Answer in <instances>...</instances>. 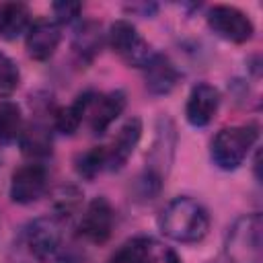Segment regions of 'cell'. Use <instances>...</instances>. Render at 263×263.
Segmentation results:
<instances>
[{
	"label": "cell",
	"mask_w": 263,
	"mask_h": 263,
	"mask_svg": "<svg viewBox=\"0 0 263 263\" xmlns=\"http://www.w3.org/2000/svg\"><path fill=\"white\" fill-rule=\"evenodd\" d=\"M164 236L177 242H197L208 234V210L191 197H175L166 203L158 218Z\"/></svg>",
	"instance_id": "6da1fadb"
},
{
	"label": "cell",
	"mask_w": 263,
	"mask_h": 263,
	"mask_svg": "<svg viewBox=\"0 0 263 263\" xmlns=\"http://www.w3.org/2000/svg\"><path fill=\"white\" fill-rule=\"evenodd\" d=\"M175 146H177L175 123L168 117H160L158 125H156L154 144H152V148L148 152L146 171L138 179L140 195L144 199H152L160 191V187H162V183H164V179H166V175L171 171L173 158H175Z\"/></svg>",
	"instance_id": "7a4b0ae2"
},
{
	"label": "cell",
	"mask_w": 263,
	"mask_h": 263,
	"mask_svg": "<svg viewBox=\"0 0 263 263\" xmlns=\"http://www.w3.org/2000/svg\"><path fill=\"white\" fill-rule=\"evenodd\" d=\"M230 263H261L263 261V218L259 212L245 214L234 220L224 242Z\"/></svg>",
	"instance_id": "3957f363"
},
{
	"label": "cell",
	"mask_w": 263,
	"mask_h": 263,
	"mask_svg": "<svg viewBox=\"0 0 263 263\" xmlns=\"http://www.w3.org/2000/svg\"><path fill=\"white\" fill-rule=\"evenodd\" d=\"M259 138L257 125H232L224 127L212 140V160L222 171L238 168Z\"/></svg>",
	"instance_id": "277c9868"
},
{
	"label": "cell",
	"mask_w": 263,
	"mask_h": 263,
	"mask_svg": "<svg viewBox=\"0 0 263 263\" xmlns=\"http://www.w3.org/2000/svg\"><path fill=\"white\" fill-rule=\"evenodd\" d=\"M109 43L113 51L134 68H144L152 58L148 41L138 33L129 21H115L109 29Z\"/></svg>",
	"instance_id": "5b68a950"
},
{
	"label": "cell",
	"mask_w": 263,
	"mask_h": 263,
	"mask_svg": "<svg viewBox=\"0 0 263 263\" xmlns=\"http://www.w3.org/2000/svg\"><path fill=\"white\" fill-rule=\"evenodd\" d=\"M208 25L218 37L232 41V43H245L255 33L251 18L242 10H238L234 6H224V4L210 8Z\"/></svg>",
	"instance_id": "8992f818"
},
{
	"label": "cell",
	"mask_w": 263,
	"mask_h": 263,
	"mask_svg": "<svg viewBox=\"0 0 263 263\" xmlns=\"http://www.w3.org/2000/svg\"><path fill=\"white\" fill-rule=\"evenodd\" d=\"M60 240H62V230L58 218H49V216L37 218L25 230V242L31 255L39 261H47L49 257H53L60 249Z\"/></svg>",
	"instance_id": "52a82bcc"
},
{
	"label": "cell",
	"mask_w": 263,
	"mask_h": 263,
	"mask_svg": "<svg viewBox=\"0 0 263 263\" xmlns=\"http://www.w3.org/2000/svg\"><path fill=\"white\" fill-rule=\"evenodd\" d=\"M47 189V171L41 164H25L12 173L10 199L14 203H33Z\"/></svg>",
	"instance_id": "ba28073f"
},
{
	"label": "cell",
	"mask_w": 263,
	"mask_h": 263,
	"mask_svg": "<svg viewBox=\"0 0 263 263\" xmlns=\"http://www.w3.org/2000/svg\"><path fill=\"white\" fill-rule=\"evenodd\" d=\"M111 230H113V208L105 197H95L86 205L80 218L78 232L86 240L101 245L111 236Z\"/></svg>",
	"instance_id": "9c48e42d"
},
{
	"label": "cell",
	"mask_w": 263,
	"mask_h": 263,
	"mask_svg": "<svg viewBox=\"0 0 263 263\" xmlns=\"http://www.w3.org/2000/svg\"><path fill=\"white\" fill-rule=\"evenodd\" d=\"M123 109H125V92L123 90H111L107 95L92 92V99L86 109L90 129L95 134L107 132V127L123 113Z\"/></svg>",
	"instance_id": "30bf717a"
},
{
	"label": "cell",
	"mask_w": 263,
	"mask_h": 263,
	"mask_svg": "<svg viewBox=\"0 0 263 263\" xmlns=\"http://www.w3.org/2000/svg\"><path fill=\"white\" fill-rule=\"evenodd\" d=\"M218 107H220L218 88L201 82V84L193 86L189 92V99L185 105V117L193 127H203L214 119Z\"/></svg>",
	"instance_id": "8fae6325"
},
{
	"label": "cell",
	"mask_w": 263,
	"mask_h": 263,
	"mask_svg": "<svg viewBox=\"0 0 263 263\" xmlns=\"http://www.w3.org/2000/svg\"><path fill=\"white\" fill-rule=\"evenodd\" d=\"M62 39V31L60 25L53 21H37L29 27L27 31V39H25V47L29 58L37 60V62H45L49 60Z\"/></svg>",
	"instance_id": "7c38bea8"
},
{
	"label": "cell",
	"mask_w": 263,
	"mask_h": 263,
	"mask_svg": "<svg viewBox=\"0 0 263 263\" xmlns=\"http://www.w3.org/2000/svg\"><path fill=\"white\" fill-rule=\"evenodd\" d=\"M140 138H142V121L138 117L127 119L117 132L113 144L107 148V166L111 171H119L134 154Z\"/></svg>",
	"instance_id": "4fadbf2b"
},
{
	"label": "cell",
	"mask_w": 263,
	"mask_h": 263,
	"mask_svg": "<svg viewBox=\"0 0 263 263\" xmlns=\"http://www.w3.org/2000/svg\"><path fill=\"white\" fill-rule=\"evenodd\" d=\"M144 80L146 88L152 95H168L179 82V70L166 55L152 53V58L144 66Z\"/></svg>",
	"instance_id": "5bb4252c"
},
{
	"label": "cell",
	"mask_w": 263,
	"mask_h": 263,
	"mask_svg": "<svg viewBox=\"0 0 263 263\" xmlns=\"http://www.w3.org/2000/svg\"><path fill=\"white\" fill-rule=\"evenodd\" d=\"M18 144L25 156L29 158H45L51 154V132L45 123L33 121L27 127H23L21 136H18Z\"/></svg>",
	"instance_id": "9a60e30c"
},
{
	"label": "cell",
	"mask_w": 263,
	"mask_h": 263,
	"mask_svg": "<svg viewBox=\"0 0 263 263\" xmlns=\"http://www.w3.org/2000/svg\"><path fill=\"white\" fill-rule=\"evenodd\" d=\"M31 12L21 2H10L0 6V35L4 39H16L21 33L29 31Z\"/></svg>",
	"instance_id": "2e32d148"
},
{
	"label": "cell",
	"mask_w": 263,
	"mask_h": 263,
	"mask_svg": "<svg viewBox=\"0 0 263 263\" xmlns=\"http://www.w3.org/2000/svg\"><path fill=\"white\" fill-rule=\"evenodd\" d=\"M90 99H92V92H84V95L76 97V101H74L72 105L58 109V111L53 113V127H55L58 132L66 134V136L74 134V132L80 127L82 119L86 117V109H88Z\"/></svg>",
	"instance_id": "e0dca14e"
},
{
	"label": "cell",
	"mask_w": 263,
	"mask_h": 263,
	"mask_svg": "<svg viewBox=\"0 0 263 263\" xmlns=\"http://www.w3.org/2000/svg\"><path fill=\"white\" fill-rule=\"evenodd\" d=\"M101 45H103V33H101V25L95 23V21H86L82 23V27L76 31L74 35V53L84 60V62H90L99 51H101Z\"/></svg>",
	"instance_id": "ac0fdd59"
},
{
	"label": "cell",
	"mask_w": 263,
	"mask_h": 263,
	"mask_svg": "<svg viewBox=\"0 0 263 263\" xmlns=\"http://www.w3.org/2000/svg\"><path fill=\"white\" fill-rule=\"evenodd\" d=\"M109 263H154V242L146 236H136L123 242Z\"/></svg>",
	"instance_id": "d6986e66"
},
{
	"label": "cell",
	"mask_w": 263,
	"mask_h": 263,
	"mask_svg": "<svg viewBox=\"0 0 263 263\" xmlns=\"http://www.w3.org/2000/svg\"><path fill=\"white\" fill-rule=\"evenodd\" d=\"M23 132V115L21 107L12 101H4L0 105V142L8 144L18 140Z\"/></svg>",
	"instance_id": "ffe728a7"
},
{
	"label": "cell",
	"mask_w": 263,
	"mask_h": 263,
	"mask_svg": "<svg viewBox=\"0 0 263 263\" xmlns=\"http://www.w3.org/2000/svg\"><path fill=\"white\" fill-rule=\"evenodd\" d=\"M107 166V148L105 146H95L76 158V171L84 179H95L103 168Z\"/></svg>",
	"instance_id": "44dd1931"
},
{
	"label": "cell",
	"mask_w": 263,
	"mask_h": 263,
	"mask_svg": "<svg viewBox=\"0 0 263 263\" xmlns=\"http://www.w3.org/2000/svg\"><path fill=\"white\" fill-rule=\"evenodd\" d=\"M80 191L74 189V187H64L58 191L55 195V201H53V208L58 212V220H68L72 218L76 212H78V205H80Z\"/></svg>",
	"instance_id": "7402d4cb"
},
{
	"label": "cell",
	"mask_w": 263,
	"mask_h": 263,
	"mask_svg": "<svg viewBox=\"0 0 263 263\" xmlns=\"http://www.w3.org/2000/svg\"><path fill=\"white\" fill-rule=\"evenodd\" d=\"M16 86H18V68L8 55L0 53V97L12 95Z\"/></svg>",
	"instance_id": "603a6c76"
},
{
	"label": "cell",
	"mask_w": 263,
	"mask_h": 263,
	"mask_svg": "<svg viewBox=\"0 0 263 263\" xmlns=\"http://www.w3.org/2000/svg\"><path fill=\"white\" fill-rule=\"evenodd\" d=\"M82 10L80 2H55L53 4V14L58 23H72Z\"/></svg>",
	"instance_id": "cb8c5ba5"
},
{
	"label": "cell",
	"mask_w": 263,
	"mask_h": 263,
	"mask_svg": "<svg viewBox=\"0 0 263 263\" xmlns=\"http://www.w3.org/2000/svg\"><path fill=\"white\" fill-rule=\"evenodd\" d=\"M164 263H181V259L177 257V253L166 251V255H164Z\"/></svg>",
	"instance_id": "d4e9b609"
}]
</instances>
